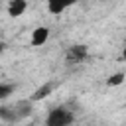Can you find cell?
Wrapping results in <instances>:
<instances>
[{"label": "cell", "instance_id": "1", "mask_svg": "<svg viewBox=\"0 0 126 126\" xmlns=\"http://www.w3.org/2000/svg\"><path fill=\"white\" fill-rule=\"evenodd\" d=\"M45 122H47V126H69L75 122V116L67 106H55L49 110Z\"/></svg>", "mask_w": 126, "mask_h": 126}, {"label": "cell", "instance_id": "2", "mask_svg": "<svg viewBox=\"0 0 126 126\" xmlns=\"http://www.w3.org/2000/svg\"><path fill=\"white\" fill-rule=\"evenodd\" d=\"M87 57H89L87 45H71L67 49V63H83Z\"/></svg>", "mask_w": 126, "mask_h": 126}, {"label": "cell", "instance_id": "3", "mask_svg": "<svg viewBox=\"0 0 126 126\" xmlns=\"http://www.w3.org/2000/svg\"><path fill=\"white\" fill-rule=\"evenodd\" d=\"M47 39H49V28L37 26V28L32 32V45H33V47H41L43 43H47Z\"/></svg>", "mask_w": 126, "mask_h": 126}, {"label": "cell", "instance_id": "4", "mask_svg": "<svg viewBox=\"0 0 126 126\" xmlns=\"http://www.w3.org/2000/svg\"><path fill=\"white\" fill-rule=\"evenodd\" d=\"M77 0H47V10L49 14L57 16V14H63L69 6H73Z\"/></svg>", "mask_w": 126, "mask_h": 126}, {"label": "cell", "instance_id": "5", "mask_svg": "<svg viewBox=\"0 0 126 126\" xmlns=\"http://www.w3.org/2000/svg\"><path fill=\"white\" fill-rule=\"evenodd\" d=\"M14 112H16L18 122L24 120V118H28V116L32 114V98H30V100H20V102H16V104H14Z\"/></svg>", "mask_w": 126, "mask_h": 126}, {"label": "cell", "instance_id": "6", "mask_svg": "<svg viewBox=\"0 0 126 126\" xmlns=\"http://www.w3.org/2000/svg\"><path fill=\"white\" fill-rule=\"evenodd\" d=\"M26 8H28L26 0H10V4H8V16L10 18H20L26 12Z\"/></svg>", "mask_w": 126, "mask_h": 126}, {"label": "cell", "instance_id": "7", "mask_svg": "<svg viewBox=\"0 0 126 126\" xmlns=\"http://www.w3.org/2000/svg\"><path fill=\"white\" fill-rule=\"evenodd\" d=\"M51 91H53V85H51V83H45V85H41V87H39V89H35V93L32 94V102L43 100L47 94H51Z\"/></svg>", "mask_w": 126, "mask_h": 126}, {"label": "cell", "instance_id": "8", "mask_svg": "<svg viewBox=\"0 0 126 126\" xmlns=\"http://www.w3.org/2000/svg\"><path fill=\"white\" fill-rule=\"evenodd\" d=\"M0 120H4V122H18L14 106H0Z\"/></svg>", "mask_w": 126, "mask_h": 126}, {"label": "cell", "instance_id": "9", "mask_svg": "<svg viewBox=\"0 0 126 126\" xmlns=\"http://www.w3.org/2000/svg\"><path fill=\"white\" fill-rule=\"evenodd\" d=\"M124 79H126L124 73H112V75L106 79V85H108V87H118V85L124 83Z\"/></svg>", "mask_w": 126, "mask_h": 126}, {"label": "cell", "instance_id": "10", "mask_svg": "<svg viewBox=\"0 0 126 126\" xmlns=\"http://www.w3.org/2000/svg\"><path fill=\"white\" fill-rule=\"evenodd\" d=\"M14 91H16V87H14V85H10V83H0V100L8 98Z\"/></svg>", "mask_w": 126, "mask_h": 126}, {"label": "cell", "instance_id": "11", "mask_svg": "<svg viewBox=\"0 0 126 126\" xmlns=\"http://www.w3.org/2000/svg\"><path fill=\"white\" fill-rule=\"evenodd\" d=\"M4 47H6V45H4V43H0V53L4 51Z\"/></svg>", "mask_w": 126, "mask_h": 126}, {"label": "cell", "instance_id": "12", "mask_svg": "<svg viewBox=\"0 0 126 126\" xmlns=\"http://www.w3.org/2000/svg\"><path fill=\"white\" fill-rule=\"evenodd\" d=\"M122 57H124V61H126V47H124V51H122Z\"/></svg>", "mask_w": 126, "mask_h": 126}]
</instances>
